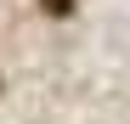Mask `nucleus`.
I'll return each mask as SVG.
<instances>
[{"mask_svg": "<svg viewBox=\"0 0 130 124\" xmlns=\"http://www.w3.org/2000/svg\"><path fill=\"white\" fill-rule=\"evenodd\" d=\"M74 6V0H45V11H68Z\"/></svg>", "mask_w": 130, "mask_h": 124, "instance_id": "nucleus-1", "label": "nucleus"}]
</instances>
